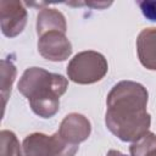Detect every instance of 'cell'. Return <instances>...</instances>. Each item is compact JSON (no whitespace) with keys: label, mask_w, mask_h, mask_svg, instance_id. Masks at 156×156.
I'll return each mask as SVG.
<instances>
[{"label":"cell","mask_w":156,"mask_h":156,"mask_svg":"<svg viewBox=\"0 0 156 156\" xmlns=\"http://www.w3.org/2000/svg\"><path fill=\"white\" fill-rule=\"evenodd\" d=\"M91 133L90 121L77 112L68 113L61 122L58 128V134L73 145H78L79 143L87 140Z\"/></svg>","instance_id":"cell-7"},{"label":"cell","mask_w":156,"mask_h":156,"mask_svg":"<svg viewBox=\"0 0 156 156\" xmlns=\"http://www.w3.org/2000/svg\"><path fill=\"white\" fill-rule=\"evenodd\" d=\"M136 4L146 20L156 22V0H141Z\"/></svg>","instance_id":"cell-13"},{"label":"cell","mask_w":156,"mask_h":156,"mask_svg":"<svg viewBox=\"0 0 156 156\" xmlns=\"http://www.w3.org/2000/svg\"><path fill=\"white\" fill-rule=\"evenodd\" d=\"M51 30H60L66 33L67 32L66 18L63 13L56 9H50V7L41 9L37 16V34L38 37H40L41 34Z\"/></svg>","instance_id":"cell-9"},{"label":"cell","mask_w":156,"mask_h":156,"mask_svg":"<svg viewBox=\"0 0 156 156\" xmlns=\"http://www.w3.org/2000/svg\"><path fill=\"white\" fill-rule=\"evenodd\" d=\"M149 93L133 80H121L106 98L105 124L122 141H135L149 132L151 116L146 111Z\"/></svg>","instance_id":"cell-1"},{"label":"cell","mask_w":156,"mask_h":156,"mask_svg":"<svg viewBox=\"0 0 156 156\" xmlns=\"http://www.w3.org/2000/svg\"><path fill=\"white\" fill-rule=\"evenodd\" d=\"M108 71L105 56L94 50L78 52L67 65L69 80L77 84H94L101 80Z\"/></svg>","instance_id":"cell-3"},{"label":"cell","mask_w":156,"mask_h":156,"mask_svg":"<svg viewBox=\"0 0 156 156\" xmlns=\"http://www.w3.org/2000/svg\"><path fill=\"white\" fill-rule=\"evenodd\" d=\"M38 38V51L45 60L58 62L65 61L71 56L72 44L66 37V33L51 30Z\"/></svg>","instance_id":"cell-6"},{"label":"cell","mask_w":156,"mask_h":156,"mask_svg":"<svg viewBox=\"0 0 156 156\" xmlns=\"http://www.w3.org/2000/svg\"><path fill=\"white\" fill-rule=\"evenodd\" d=\"M17 69L15 63L10 58L1 60V95L4 99V107L6 106L7 99L11 94L12 84L16 79Z\"/></svg>","instance_id":"cell-10"},{"label":"cell","mask_w":156,"mask_h":156,"mask_svg":"<svg viewBox=\"0 0 156 156\" xmlns=\"http://www.w3.org/2000/svg\"><path fill=\"white\" fill-rule=\"evenodd\" d=\"M136 52L140 63L150 71H156V27L143 29L136 38Z\"/></svg>","instance_id":"cell-8"},{"label":"cell","mask_w":156,"mask_h":156,"mask_svg":"<svg viewBox=\"0 0 156 156\" xmlns=\"http://www.w3.org/2000/svg\"><path fill=\"white\" fill-rule=\"evenodd\" d=\"M24 156H74L78 145L65 140L58 132L52 135L44 133H32L22 143Z\"/></svg>","instance_id":"cell-4"},{"label":"cell","mask_w":156,"mask_h":156,"mask_svg":"<svg viewBox=\"0 0 156 156\" xmlns=\"http://www.w3.org/2000/svg\"><path fill=\"white\" fill-rule=\"evenodd\" d=\"M146 156H156V147H155L154 150H151V151H150V152H149Z\"/></svg>","instance_id":"cell-16"},{"label":"cell","mask_w":156,"mask_h":156,"mask_svg":"<svg viewBox=\"0 0 156 156\" xmlns=\"http://www.w3.org/2000/svg\"><path fill=\"white\" fill-rule=\"evenodd\" d=\"M106 156H127V155L122 154V152L118 151V150H110V151L106 154Z\"/></svg>","instance_id":"cell-15"},{"label":"cell","mask_w":156,"mask_h":156,"mask_svg":"<svg viewBox=\"0 0 156 156\" xmlns=\"http://www.w3.org/2000/svg\"><path fill=\"white\" fill-rule=\"evenodd\" d=\"M0 143H1L0 156H22L23 149L21 147L20 141L13 132L7 130V129L1 130Z\"/></svg>","instance_id":"cell-11"},{"label":"cell","mask_w":156,"mask_h":156,"mask_svg":"<svg viewBox=\"0 0 156 156\" xmlns=\"http://www.w3.org/2000/svg\"><path fill=\"white\" fill-rule=\"evenodd\" d=\"M156 147V134L147 132L138 140L133 141L129 146L130 156H146L151 150Z\"/></svg>","instance_id":"cell-12"},{"label":"cell","mask_w":156,"mask_h":156,"mask_svg":"<svg viewBox=\"0 0 156 156\" xmlns=\"http://www.w3.org/2000/svg\"><path fill=\"white\" fill-rule=\"evenodd\" d=\"M112 2H104V1H99V2H84V4H79V5H88V6H91V7H96V9H105L107 6H110ZM68 5H72V6H76V4H72L69 2Z\"/></svg>","instance_id":"cell-14"},{"label":"cell","mask_w":156,"mask_h":156,"mask_svg":"<svg viewBox=\"0 0 156 156\" xmlns=\"http://www.w3.org/2000/svg\"><path fill=\"white\" fill-rule=\"evenodd\" d=\"M17 88L37 116L51 118L60 108V98L66 93L68 80L41 67H29L21 76Z\"/></svg>","instance_id":"cell-2"},{"label":"cell","mask_w":156,"mask_h":156,"mask_svg":"<svg viewBox=\"0 0 156 156\" xmlns=\"http://www.w3.org/2000/svg\"><path fill=\"white\" fill-rule=\"evenodd\" d=\"M27 10L23 2L17 0L0 1V26L1 32L7 38L21 34L27 24Z\"/></svg>","instance_id":"cell-5"}]
</instances>
